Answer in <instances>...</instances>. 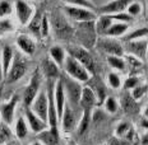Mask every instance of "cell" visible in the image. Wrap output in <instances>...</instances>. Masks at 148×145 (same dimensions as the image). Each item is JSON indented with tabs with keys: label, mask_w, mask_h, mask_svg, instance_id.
<instances>
[{
	"label": "cell",
	"mask_w": 148,
	"mask_h": 145,
	"mask_svg": "<svg viewBox=\"0 0 148 145\" xmlns=\"http://www.w3.org/2000/svg\"><path fill=\"white\" fill-rule=\"evenodd\" d=\"M75 37L78 38L82 47L92 48L97 42V32H96V23L92 22H79L77 26Z\"/></svg>",
	"instance_id": "1"
},
{
	"label": "cell",
	"mask_w": 148,
	"mask_h": 145,
	"mask_svg": "<svg viewBox=\"0 0 148 145\" xmlns=\"http://www.w3.org/2000/svg\"><path fill=\"white\" fill-rule=\"evenodd\" d=\"M64 69H65L68 75L72 76L73 79L78 80V82H81V83H87L92 76L91 73H89L77 59H74L73 56H70V55H68L65 57Z\"/></svg>",
	"instance_id": "2"
},
{
	"label": "cell",
	"mask_w": 148,
	"mask_h": 145,
	"mask_svg": "<svg viewBox=\"0 0 148 145\" xmlns=\"http://www.w3.org/2000/svg\"><path fill=\"white\" fill-rule=\"evenodd\" d=\"M63 83H64V89H65V93L68 95V102L73 108L79 107V102H81L82 97V91L83 88L81 87V84L78 80L73 79L72 76H69L66 74V76H63Z\"/></svg>",
	"instance_id": "3"
},
{
	"label": "cell",
	"mask_w": 148,
	"mask_h": 145,
	"mask_svg": "<svg viewBox=\"0 0 148 145\" xmlns=\"http://www.w3.org/2000/svg\"><path fill=\"white\" fill-rule=\"evenodd\" d=\"M69 55L73 56L74 59L79 61L86 69L91 73V75L96 74V63H95L93 57L91 56V54L88 52L87 48L82 47V46H75V47L69 48Z\"/></svg>",
	"instance_id": "4"
},
{
	"label": "cell",
	"mask_w": 148,
	"mask_h": 145,
	"mask_svg": "<svg viewBox=\"0 0 148 145\" xmlns=\"http://www.w3.org/2000/svg\"><path fill=\"white\" fill-rule=\"evenodd\" d=\"M51 26L54 28L55 36H58L59 38L68 39L73 36L74 29L69 26V23L66 22V19L59 13H54L51 17Z\"/></svg>",
	"instance_id": "5"
},
{
	"label": "cell",
	"mask_w": 148,
	"mask_h": 145,
	"mask_svg": "<svg viewBox=\"0 0 148 145\" xmlns=\"http://www.w3.org/2000/svg\"><path fill=\"white\" fill-rule=\"evenodd\" d=\"M65 13L66 15H69V18H72L73 20H77L78 23L96 20V14L93 13V10H89L87 8L68 5V7H65Z\"/></svg>",
	"instance_id": "6"
},
{
	"label": "cell",
	"mask_w": 148,
	"mask_h": 145,
	"mask_svg": "<svg viewBox=\"0 0 148 145\" xmlns=\"http://www.w3.org/2000/svg\"><path fill=\"white\" fill-rule=\"evenodd\" d=\"M29 107H31V110H32L33 112L40 117V118L47 122V117H49V98H47L46 92H44V91L40 92L38 95L35 98V101L32 102V104H31Z\"/></svg>",
	"instance_id": "7"
},
{
	"label": "cell",
	"mask_w": 148,
	"mask_h": 145,
	"mask_svg": "<svg viewBox=\"0 0 148 145\" xmlns=\"http://www.w3.org/2000/svg\"><path fill=\"white\" fill-rule=\"evenodd\" d=\"M49 88H47V98H49V117L47 122L50 125V127H58L59 123V116H58V110L56 104H55V98H54V89L55 84L54 80H49Z\"/></svg>",
	"instance_id": "8"
},
{
	"label": "cell",
	"mask_w": 148,
	"mask_h": 145,
	"mask_svg": "<svg viewBox=\"0 0 148 145\" xmlns=\"http://www.w3.org/2000/svg\"><path fill=\"white\" fill-rule=\"evenodd\" d=\"M98 46L103 52H106L109 56H119L123 57L124 56V48L123 46L119 44L118 41L112 38H109V37H103L98 41Z\"/></svg>",
	"instance_id": "9"
},
{
	"label": "cell",
	"mask_w": 148,
	"mask_h": 145,
	"mask_svg": "<svg viewBox=\"0 0 148 145\" xmlns=\"http://www.w3.org/2000/svg\"><path fill=\"white\" fill-rule=\"evenodd\" d=\"M61 126H63V130L65 132H72L74 129L77 127L78 122H77V113L74 108L70 104H65L64 107V112L61 116Z\"/></svg>",
	"instance_id": "10"
},
{
	"label": "cell",
	"mask_w": 148,
	"mask_h": 145,
	"mask_svg": "<svg viewBox=\"0 0 148 145\" xmlns=\"http://www.w3.org/2000/svg\"><path fill=\"white\" fill-rule=\"evenodd\" d=\"M15 13H17V18L19 20V23L22 26L29 24L31 19H32V8L29 7V4L24 0H17L15 3Z\"/></svg>",
	"instance_id": "11"
},
{
	"label": "cell",
	"mask_w": 148,
	"mask_h": 145,
	"mask_svg": "<svg viewBox=\"0 0 148 145\" xmlns=\"http://www.w3.org/2000/svg\"><path fill=\"white\" fill-rule=\"evenodd\" d=\"M132 0H111L110 3L100 7V12L102 14L111 15V14H116V13H121L125 9H128V7L130 5Z\"/></svg>",
	"instance_id": "12"
},
{
	"label": "cell",
	"mask_w": 148,
	"mask_h": 145,
	"mask_svg": "<svg viewBox=\"0 0 148 145\" xmlns=\"http://www.w3.org/2000/svg\"><path fill=\"white\" fill-rule=\"evenodd\" d=\"M54 98H55V104H56V110H58V116L59 120L63 116L64 112V107H65V89H64V83L63 79H59L55 83V89H54Z\"/></svg>",
	"instance_id": "13"
},
{
	"label": "cell",
	"mask_w": 148,
	"mask_h": 145,
	"mask_svg": "<svg viewBox=\"0 0 148 145\" xmlns=\"http://www.w3.org/2000/svg\"><path fill=\"white\" fill-rule=\"evenodd\" d=\"M19 101V97L17 94L13 95L10 98V101L8 103H4L1 107H0V116H1V120L4 121V123L7 125H10L14 120V110L17 107V103Z\"/></svg>",
	"instance_id": "14"
},
{
	"label": "cell",
	"mask_w": 148,
	"mask_h": 145,
	"mask_svg": "<svg viewBox=\"0 0 148 145\" xmlns=\"http://www.w3.org/2000/svg\"><path fill=\"white\" fill-rule=\"evenodd\" d=\"M38 93H40V78H38V75H33L29 84L24 89V93H23L24 104H26L27 107H29Z\"/></svg>",
	"instance_id": "15"
},
{
	"label": "cell",
	"mask_w": 148,
	"mask_h": 145,
	"mask_svg": "<svg viewBox=\"0 0 148 145\" xmlns=\"http://www.w3.org/2000/svg\"><path fill=\"white\" fill-rule=\"evenodd\" d=\"M97 103V97L95 94V92L92 91L89 87H83L82 91V97H81V102H79V107L83 111H92L96 107Z\"/></svg>",
	"instance_id": "16"
},
{
	"label": "cell",
	"mask_w": 148,
	"mask_h": 145,
	"mask_svg": "<svg viewBox=\"0 0 148 145\" xmlns=\"http://www.w3.org/2000/svg\"><path fill=\"white\" fill-rule=\"evenodd\" d=\"M27 71V65L26 63L22 60H15L13 64H12L10 69H9V73L7 75V80L8 83H15L19 79L23 78V75Z\"/></svg>",
	"instance_id": "17"
},
{
	"label": "cell",
	"mask_w": 148,
	"mask_h": 145,
	"mask_svg": "<svg viewBox=\"0 0 148 145\" xmlns=\"http://www.w3.org/2000/svg\"><path fill=\"white\" fill-rule=\"evenodd\" d=\"M126 48H128L129 54L133 55V56H137L138 59L143 60L147 55V48H148V44L144 39H135V41H128V45H126Z\"/></svg>",
	"instance_id": "18"
},
{
	"label": "cell",
	"mask_w": 148,
	"mask_h": 145,
	"mask_svg": "<svg viewBox=\"0 0 148 145\" xmlns=\"http://www.w3.org/2000/svg\"><path fill=\"white\" fill-rule=\"evenodd\" d=\"M26 117H27V121H28V125H29L31 130H32L33 132H36V134H40L41 131L46 130V127H47V122L40 118V117L37 116L32 110L27 108V111H26Z\"/></svg>",
	"instance_id": "19"
},
{
	"label": "cell",
	"mask_w": 148,
	"mask_h": 145,
	"mask_svg": "<svg viewBox=\"0 0 148 145\" xmlns=\"http://www.w3.org/2000/svg\"><path fill=\"white\" fill-rule=\"evenodd\" d=\"M42 71L49 80H55L60 78V66L51 59H44L42 60Z\"/></svg>",
	"instance_id": "20"
},
{
	"label": "cell",
	"mask_w": 148,
	"mask_h": 145,
	"mask_svg": "<svg viewBox=\"0 0 148 145\" xmlns=\"http://www.w3.org/2000/svg\"><path fill=\"white\" fill-rule=\"evenodd\" d=\"M120 107L128 115H135L139 111V106L137 103V99H134L133 95L126 93V92L120 98Z\"/></svg>",
	"instance_id": "21"
},
{
	"label": "cell",
	"mask_w": 148,
	"mask_h": 145,
	"mask_svg": "<svg viewBox=\"0 0 148 145\" xmlns=\"http://www.w3.org/2000/svg\"><path fill=\"white\" fill-rule=\"evenodd\" d=\"M38 140L45 145H58L59 144V129L50 127L49 130H44L38 134Z\"/></svg>",
	"instance_id": "22"
},
{
	"label": "cell",
	"mask_w": 148,
	"mask_h": 145,
	"mask_svg": "<svg viewBox=\"0 0 148 145\" xmlns=\"http://www.w3.org/2000/svg\"><path fill=\"white\" fill-rule=\"evenodd\" d=\"M87 83H91V85H89V88L92 89V91L95 92V94H96L97 97V102L98 104H102L105 99H106V88H105L103 83H101L100 79H96L93 75L91 76V79L88 80Z\"/></svg>",
	"instance_id": "23"
},
{
	"label": "cell",
	"mask_w": 148,
	"mask_h": 145,
	"mask_svg": "<svg viewBox=\"0 0 148 145\" xmlns=\"http://www.w3.org/2000/svg\"><path fill=\"white\" fill-rule=\"evenodd\" d=\"M12 64H13V50H12L10 46H4L1 48V66L4 78H7Z\"/></svg>",
	"instance_id": "24"
},
{
	"label": "cell",
	"mask_w": 148,
	"mask_h": 145,
	"mask_svg": "<svg viewBox=\"0 0 148 145\" xmlns=\"http://www.w3.org/2000/svg\"><path fill=\"white\" fill-rule=\"evenodd\" d=\"M17 45L26 55H33L35 54V51H36V44L33 42V39H31L29 37L26 36V35H19L18 36Z\"/></svg>",
	"instance_id": "25"
},
{
	"label": "cell",
	"mask_w": 148,
	"mask_h": 145,
	"mask_svg": "<svg viewBox=\"0 0 148 145\" xmlns=\"http://www.w3.org/2000/svg\"><path fill=\"white\" fill-rule=\"evenodd\" d=\"M95 23H96V32L101 36H105L107 29H109L111 27V24H112V19L110 18V15L102 14L97 19V22H95Z\"/></svg>",
	"instance_id": "26"
},
{
	"label": "cell",
	"mask_w": 148,
	"mask_h": 145,
	"mask_svg": "<svg viewBox=\"0 0 148 145\" xmlns=\"http://www.w3.org/2000/svg\"><path fill=\"white\" fill-rule=\"evenodd\" d=\"M129 29V24L128 23H112L111 27L107 29L105 37H120L123 36L126 31Z\"/></svg>",
	"instance_id": "27"
},
{
	"label": "cell",
	"mask_w": 148,
	"mask_h": 145,
	"mask_svg": "<svg viewBox=\"0 0 148 145\" xmlns=\"http://www.w3.org/2000/svg\"><path fill=\"white\" fill-rule=\"evenodd\" d=\"M65 51L60 46H52L50 48V59L58 64L59 66H63L65 63Z\"/></svg>",
	"instance_id": "28"
},
{
	"label": "cell",
	"mask_w": 148,
	"mask_h": 145,
	"mask_svg": "<svg viewBox=\"0 0 148 145\" xmlns=\"http://www.w3.org/2000/svg\"><path fill=\"white\" fill-rule=\"evenodd\" d=\"M92 111H83V115L81 117V121L78 123V135L82 136L86 131L88 130L89 127V123L92 122Z\"/></svg>",
	"instance_id": "29"
},
{
	"label": "cell",
	"mask_w": 148,
	"mask_h": 145,
	"mask_svg": "<svg viewBox=\"0 0 148 145\" xmlns=\"http://www.w3.org/2000/svg\"><path fill=\"white\" fill-rule=\"evenodd\" d=\"M28 135V127H27L26 120L23 117H18L17 122H15V136L19 140H24Z\"/></svg>",
	"instance_id": "30"
},
{
	"label": "cell",
	"mask_w": 148,
	"mask_h": 145,
	"mask_svg": "<svg viewBox=\"0 0 148 145\" xmlns=\"http://www.w3.org/2000/svg\"><path fill=\"white\" fill-rule=\"evenodd\" d=\"M125 63H126V66H128V70L130 71V74L137 73L142 67V65H143L140 59H138L137 56H133L130 54L125 57Z\"/></svg>",
	"instance_id": "31"
},
{
	"label": "cell",
	"mask_w": 148,
	"mask_h": 145,
	"mask_svg": "<svg viewBox=\"0 0 148 145\" xmlns=\"http://www.w3.org/2000/svg\"><path fill=\"white\" fill-rule=\"evenodd\" d=\"M42 17L44 15H41L40 12H37V13L32 17V19H31V22L28 24V28L31 29V32H33L35 35L37 36H41L40 33H41V23H42Z\"/></svg>",
	"instance_id": "32"
},
{
	"label": "cell",
	"mask_w": 148,
	"mask_h": 145,
	"mask_svg": "<svg viewBox=\"0 0 148 145\" xmlns=\"http://www.w3.org/2000/svg\"><path fill=\"white\" fill-rule=\"evenodd\" d=\"M107 63L110 64L111 67L116 70H120V71H124L126 69V63L123 57L119 56H107Z\"/></svg>",
	"instance_id": "33"
},
{
	"label": "cell",
	"mask_w": 148,
	"mask_h": 145,
	"mask_svg": "<svg viewBox=\"0 0 148 145\" xmlns=\"http://www.w3.org/2000/svg\"><path fill=\"white\" fill-rule=\"evenodd\" d=\"M66 4L72 5V7H82V8H87L89 10H93L95 8V4L89 0H64Z\"/></svg>",
	"instance_id": "34"
},
{
	"label": "cell",
	"mask_w": 148,
	"mask_h": 145,
	"mask_svg": "<svg viewBox=\"0 0 148 145\" xmlns=\"http://www.w3.org/2000/svg\"><path fill=\"white\" fill-rule=\"evenodd\" d=\"M103 104H105V110H106L109 113H115L119 108L118 102H116V99L114 97H107L106 99H105Z\"/></svg>",
	"instance_id": "35"
},
{
	"label": "cell",
	"mask_w": 148,
	"mask_h": 145,
	"mask_svg": "<svg viewBox=\"0 0 148 145\" xmlns=\"http://www.w3.org/2000/svg\"><path fill=\"white\" fill-rule=\"evenodd\" d=\"M107 82H109V85L112 89H119L121 87V79L116 73H110L107 75Z\"/></svg>",
	"instance_id": "36"
},
{
	"label": "cell",
	"mask_w": 148,
	"mask_h": 145,
	"mask_svg": "<svg viewBox=\"0 0 148 145\" xmlns=\"http://www.w3.org/2000/svg\"><path fill=\"white\" fill-rule=\"evenodd\" d=\"M148 35V28H138L134 32H132L130 35L126 37V41H135V39H140L142 37Z\"/></svg>",
	"instance_id": "37"
},
{
	"label": "cell",
	"mask_w": 148,
	"mask_h": 145,
	"mask_svg": "<svg viewBox=\"0 0 148 145\" xmlns=\"http://www.w3.org/2000/svg\"><path fill=\"white\" fill-rule=\"evenodd\" d=\"M110 18L112 20H118L119 23H128L132 20V15H129L126 12H121V13H116V14H111Z\"/></svg>",
	"instance_id": "38"
},
{
	"label": "cell",
	"mask_w": 148,
	"mask_h": 145,
	"mask_svg": "<svg viewBox=\"0 0 148 145\" xmlns=\"http://www.w3.org/2000/svg\"><path fill=\"white\" fill-rule=\"evenodd\" d=\"M130 123L126 122V121H123L119 123V126L116 127V135H118L119 138H124L126 134L129 132V130H130Z\"/></svg>",
	"instance_id": "39"
},
{
	"label": "cell",
	"mask_w": 148,
	"mask_h": 145,
	"mask_svg": "<svg viewBox=\"0 0 148 145\" xmlns=\"http://www.w3.org/2000/svg\"><path fill=\"white\" fill-rule=\"evenodd\" d=\"M147 91H148V85H138V87H135L133 89V93H132V95H133V98L134 99H137V101H139L140 98H143V95L147 93Z\"/></svg>",
	"instance_id": "40"
},
{
	"label": "cell",
	"mask_w": 148,
	"mask_h": 145,
	"mask_svg": "<svg viewBox=\"0 0 148 145\" xmlns=\"http://www.w3.org/2000/svg\"><path fill=\"white\" fill-rule=\"evenodd\" d=\"M12 13V5L7 0H1L0 1V18L8 17Z\"/></svg>",
	"instance_id": "41"
},
{
	"label": "cell",
	"mask_w": 148,
	"mask_h": 145,
	"mask_svg": "<svg viewBox=\"0 0 148 145\" xmlns=\"http://www.w3.org/2000/svg\"><path fill=\"white\" fill-rule=\"evenodd\" d=\"M139 78L138 76H129L128 79L124 82V89L125 91H129V89H134L135 87L139 85Z\"/></svg>",
	"instance_id": "42"
},
{
	"label": "cell",
	"mask_w": 148,
	"mask_h": 145,
	"mask_svg": "<svg viewBox=\"0 0 148 145\" xmlns=\"http://www.w3.org/2000/svg\"><path fill=\"white\" fill-rule=\"evenodd\" d=\"M49 31H50V19L46 14H44L42 17V23H41V37H47L49 36Z\"/></svg>",
	"instance_id": "43"
},
{
	"label": "cell",
	"mask_w": 148,
	"mask_h": 145,
	"mask_svg": "<svg viewBox=\"0 0 148 145\" xmlns=\"http://www.w3.org/2000/svg\"><path fill=\"white\" fill-rule=\"evenodd\" d=\"M140 10H142V7L139 3H130V5L126 9V13L129 15H132V17H135V15H138L140 13Z\"/></svg>",
	"instance_id": "44"
},
{
	"label": "cell",
	"mask_w": 148,
	"mask_h": 145,
	"mask_svg": "<svg viewBox=\"0 0 148 145\" xmlns=\"http://www.w3.org/2000/svg\"><path fill=\"white\" fill-rule=\"evenodd\" d=\"M13 29V24L9 19H1L0 20V32L5 33V32H10Z\"/></svg>",
	"instance_id": "45"
},
{
	"label": "cell",
	"mask_w": 148,
	"mask_h": 145,
	"mask_svg": "<svg viewBox=\"0 0 148 145\" xmlns=\"http://www.w3.org/2000/svg\"><path fill=\"white\" fill-rule=\"evenodd\" d=\"M103 118H105V115L102 113L101 110H95L93 111V113H92V122L98 123L101 120H103Z\"/></svg>",
	"instance_id": "46"
},
{
	"label": "cell",
	"mask_w": 148,
	"mask_h": 145,
	"mask_svg": "<svg viewBox=\"0 0 148 145\" xmlns=\"http://www.w3.org/2000/svg\"><path fill=\"white\" fill-rule=\"evenodd\" d=\"M0 134H1L5 139H7V138H10V131H9L7 123H3V125H0Z\"/></svg>",
	"instance_id": "47"
},
{
	"label": "cell",
	"mask_w": 148,
	"mask_h": 145,
	"mask_svg": "<svg viewBox=\"0 0 148 145\" xmlns=\"http://www.w3.org/2000/svg\"><path fill=\"white\" fill-rule=\"evenodd\" d=\"M140 144L142 145H148V131L146 134H143V136L140 139Z\"/></svg>",
	"instance_id": "48"
},
{
	"label": "cell",
	"mask_w": 148,
	"mask_h": 145,
	"mask_svg": "<svg viewBox=\"0 0 148 145\" xmlns=\"http://www.w3.org/2000/svg\"><path fill=\"white\" fill-rule=\"evenodd\" d=\"M140 126H142L143 129H146V130L148 131V118H147V117H143V118H142Z\"/></svg>",
	"instance_id": "49"
},
{
	"label": "cell",
	"mask_w": 148,
	"mask_h": 145,
	"mask_svg": "<svg viewBox=\"0 0 148 145\" xmlns=\"http://www.w3.org/2000/svg\"><path fill=\"white\" fill-rule=\"evenodd\" d=\"M4 78V75H3V66H1V51H0V79Z\"/></svg>",
	"instance_id": "50"
},
{
	"label": "cell",
	"mask_w": 148,
	"mask_h": 145,
	"mask_svg": "<svg viewBox=\"0 0 148 145\" xmlns=\"http://www.w3.org/2000/svg\"><path fill=\"white\" fill-rule=\"evenodd\" d=\"M144 117H147L148 118V106L146 107V110H144Z\"/></svg>",
	"instance_id": "51"
},
{
	"label": "cell",
	"mask_w": 148,
	"mask_h": 145,
	"mask_svg": "<svg viewBox=\"0 0 148 145\" xmlns=\"http://www.w3.org/2000/svg\"><path fill=\"white\" fill-rule=\"evenodd\" d=\"M32 145H41V143L40 141H35V143H32Z\"/></svg>",
	"instance_id": "52"
},
{
	"label": "cell",
	"mask_w": 148,
	"mask_h": 145,
	"mask_svg": "<svg viewBox=\"0 0 148 145\" xmlns=\"http://www.w3.org/2000/svg\"><path fill=\"white\" fill-rule=\"evenodd\" d=\"M0 140H1V141H4V140H5V138H4V136H3V135H1V134H0Z\"/></svg>",
	"instance_id": "53"
},
{
	"label": "cell",
	"mask_w": 148,
	"mask_h": 145,
	"mask_svg": "<svg viewBox=\"0 0 148 145\" xmlns=\"http://www.w3.org/2000/svg\"><path fill=\"white\" fill-rule=\"evenodd\" d=\"M146 57H147V60H148V48H147V55H146Z\"/></svg>",
	"instance_id": "54"
},
{
	"label": "cell",
	"mask_w": 148,
	"mask_h": 145,
	"mask_svg": "<svg viewBox=\"0 0 148 145\" xmlns=\"http://www.w3.org/2000/svg\"><path fill=\"white\" fill-rule=\"evenodd\" d=\"M0 143H1V140H0Z\"/></svg>",
	"instance_id": "55"
},
{
	"label": "cell",
	"mask_w": 148,
	"mask_h": 145,
	"mask_svg": "<svg viewBox=\"0 0 148 145\" xmlns=\"http://www.w3.org/2000/svg\"><path fill=\"white\" fill-rule=\"evenodd\" d=\"M89 1H91V0H89Z\"/></svg>",
	"instance_id": "56"
},
{
	"label": "cell",
	"mask_w": 148,
	"mask_h": 145,
	"mask_svg": "<svg viewBox=\"0 0 148 145\" xmlns=\"http://www.w3.org/2000/svg\"><path fill=\"white\" fill-rule=\"evenodd\" d=\"M105 145H106V144H105Z\"/></svg>",
	"instance_id": "57"
}]
</instances>
